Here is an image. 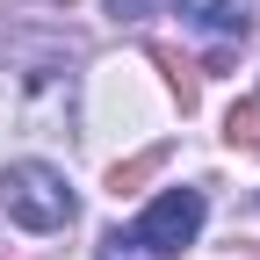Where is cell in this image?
<instances>
[{"label":"cell","mask_w":260,"mask_h":260,"mask_svg":"<svg viewBox=\"0 0 260 260\" xmlns=\"http://www.w3.org/2000/svg\"><path fill=\"white\" fill-rule=\"evenodd\" d=\"M0 203H8V217L22 224V232H65L73 224V188H65L58 167H44V159H15L8 174H0Z\"/></svg>","instance_id":"6da1fadb"},{"label":"cell","mask_w":260,"mask_h":260,"mask_svg":"<svg viewBox=\"0 0 260 260\" xmlns=\"http://www.w3.org/2000/svg\"><path fill=\"white\" fill-rule=\"evenodd\" d=\"M195 232H203V188H167V195L138 217V246L159 253V260H174Z\"/></svg>","instance_id":"7a4b0ae2"},{"label":"cell","mask_w":260,"mask_h":260,"mask_svg":"<svg viewBox=\"0 0 260 260\" xmlns=\"http://www.w3.org/2000/svg\"><path fill=\"white\" fill-rule=\"evenodd\" d=\"M181 15L195 29H210V37H246V29H253V8H246V0H181Z\"/></svg>","instance_id":"3957f363"},{"label":"cell","mask_w":260,"mask_h":260,"mask_svg":"<svg viewBox=\"0 0 260 260\" xmlns=\"http://www.w3.org/2000/svg\"><path fill=\"white\" fill-rule=\"evenodd\" d=\"M152 58L167 65V80H174V94H181V109H195V102H203V80H195V65H188L181 51H167V44H152Z\"/></svg>","instance_id":"277c9868"},{"label":"cell","mask_w":260,"mask_h":260,"mask_svg":"<svg viewBox=\"0 0 260 260\" xmlns=\"http://www.w3.org/2000/svg\"><path fill=\"white\" fill-rule=\"evenodd\" d=\"M224 138H232L239 152H260V102H232V116H224Z\"/></svg>","instance_id":"5b68a950"},{"label":"cell","mask_w":260,"mask_h":260,"mask_svg":"<svg viewBox=\"0 0 260 260\" xmlns=\"http://www.w3.org/2000/svg\"><path fill=\"white\" fill-rule=\"evenodd\" d=\"M159 167H167V145H152V152H138V159H123V167L109 174V188H116V195H130V188H138L145 174H159Z\"/></svg>","instance_id":"8992f818"},{"label":"cell","mask_w":260,"mask_h":260,"mask_svg":"<svg viewBox=\"0 0 260 260\" xmlns=\"http://www.w3.org/2000/svg\"><path fill=\"white\" fill-rule=\"evenodd\" d=\"M94 260H159V253H145V246H138V232H109Z\"/></svg>","instance_id":"52a82bcc"},{"label":"cell","mask_w":260,"mask_h":260,"mask_svg":"<svg viewBox=\"0 0 260 260\" xmlns=\"http://www.w3.org/2000/svg\"><path fill=\"white\" fill-rule=\"evenodd\" d=\"M116 8H145V0H116Z\"/></svg>","instance_id":"ba28073f"}]
</instances>
